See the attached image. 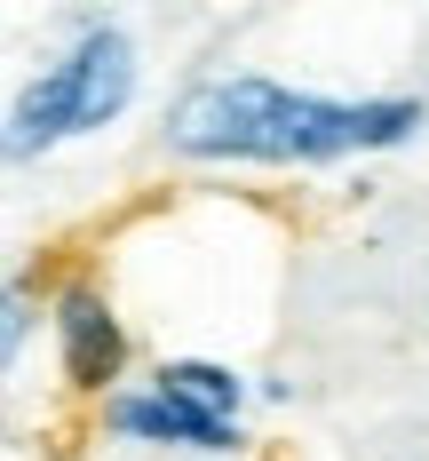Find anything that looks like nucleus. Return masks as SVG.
Segmentation results:
<instances>
[{"mask_svg": "<svg viewBox=\"0 0 429 461\" xmlns=\"http://www.w3.org/2000/svg\"><path fill=\"white\" fill-rule=\"evenodd\" d=\"M56 334H64V374H72V390H103L120 358H128V342H120V319H112V303L95 294V286H72L64 303H56Z\"/></svg>", "mask_w": 429, "mask_h": 461, "instance_id": "obj_3", "label": "nucleus"}, {"mask_svg": "<svg viewBox=\"0 0 429 461\" xmlns=\"http://www.w3.org/2000/svg\"><path fill=\"white\" fill-rule=\"evenodd\" d=\"M64 136H80V72H72V56L48 64L40 80L16 95V112H8V151L16 159H32V151H48Z\"/></svg>", "mask_w": 429, "mask_h": 461, "instance_id": "obj_5", "label": "nucleus"}, {"mask_svg": "<svg viewBox=\"0 0 429 461\" xmlns=\"http://www.w3.org/2000/svg\"><path fill=\"white\" fill-rule=\"evenodd\" d=\"M72 72H80V136L128 112V95H136V48H128V32L88 24L80 48H72Z\"/></svg>", "mask_w": 429, "mask_h": 461, "instance_id": "obj_4", "label": "nucleus"}, {"mask_svg": "<svg viewBox=\"0 0 429 461\" xmlns=\"http://www.w3.org/2000/svg\"><path fill=\"white\" fill-rule=\"evenodd\" d=\"M112 429L151 438V446H191V454H231L238 429L223 414H199L175 390H143V398H112Z\"/></svg>", "mask_w": 429, "mask_h": 461, "instance_id": "obj_2", "label": "nucleus"}, {"mask_svg": "<svg viewBox=\"0 0 429 461\" xmlns=\"http://www.w3.org/2000/svg\"><path fill=\"white\" fill-rule=\"evenodd\" d=\"M422 128L414 95H374V104H326L294 95L263 72L238 80H199L167 112V143L191 159H334V151H389Z\"/></svg>", "mask_w": 429, "mask_h": 461, "instance_id": "obj_1", "label": "nucleus"}, {"mask_svg": "<svg viewBox=\"0 0 429 461\" xmlns=\"http://www.w3.org/2000/svg\"><path fill=\"white\" fill-rule=\"evenodd\" d=\"M159 390H175V398H191L199 414H238V398H246V382H238L231 366H207V358H175V366H159Z\"/></svg>", "mask_w": 429, "mask_h": 461, "instance_id": "obj_6", "label": "nucleus"}]
</instances>
